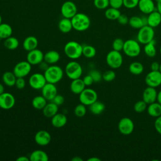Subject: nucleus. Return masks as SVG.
Returning a JSON list of instances; mask_svg holds the SVG:
<instances>
[{
  "label": "nucleus",
  "instance_id": "1",
  "mask_svg": "<svg viewBox=\"0 0 161 161\" xmlns=\"http://www.w3.org/2000/svg\"><path fill=\"white\" fill-rule=\"evenodd\" d=\"M71 21L73 29L78 31L87 30L91 25L89 17L82 13H77L72 18Z\"/></svg>",
  "mask_w": 161,
  "mask_h": 161
},
{
  "label": "nucleus",
  "instance_id": "2",
  "mask_svg": "<svg viewBox=\"0 0 161 161\" xmlns=\"http://www.w3.org/2000/svg\"><path fill=\"white\" fill-rule=\"evenodd\" d=\"M64 50L65 55L70 59H77L82 55V45L75 41L68 42Z\"/></svg>",
  "mask_w": 161,
  "mask_h": 161
},
{
  "label": "nucleus",
  "instance_id": "3",
  "mask_svg": "<svg viewBox=\"0 0 161 161\" xmlns=\"http://www.w3.org/2000/svg\"><path fill=\"white\" fill-rule=\"evenodd\" d=\"M43 74L47 82L55 84L62 80L64 72L62 68L58 65H50L44 71Z\"/></svg>",
  "mask_w": 161,
  "mask_h": 161
},
{
  "label": "nucleus",
  "instance_id": "4",
  "mask_svg": "<svg viewBox=\"0 0 161 161\" xmlns=\"http://www.w3.org/2000/svg\"><path fill=\"white\" fill-rule=\"evenodd\" d=\"M123 51L125 54L129 57H138L141 52L140 43L133 39H129L125 42Z\"/></svg>",
  "mask_w": 161,
  "mask_h": 161
},
{
  "label": "nucleus",
  "instance_id": "5",
  "mask_svg": "<svg viewBox=\"0 0 161 161\" xmlns=\"http://www.w3.org/2000/svg\"><path fill=\"white\" fill-rule=\"evenodd\" d=\"M155 31L153 28L145 25L140 28L137 33V41L143 45H145L150 43L154 40Z\"/></svg>",
  "mask_w": 161,
  "mask_h": 161
},
{
  "label": "nucleus",
  "instance_id": "6",
  "mask_svg": "<svg viewBox=\"0 0 161 161\" xmlns=\"http://www.w3.org/2000/svg\"><path fill=\"white\" fill-rule=\"evenodd\" d=\"M106 61L109 67L116 69L122 65L123 58L120 52L113 50L109 52L106 55Z\"/></svg>",
  "mask_w": 161,
  "mask_h": 161
},
{
  "label": "nucleus",
  "instance_id": "7",
  "mask_svg": "<svg viewBox=\"0 0 161 161\" xmlns=\"http://www.w3.org/2000/svg\"><path fill=\"white\" fill-rule=\"evenodd\" d=\"M65 72L69 79L74 80L80 77L82 74V68L77 62L71 61L67 64L65 67Z\"/></svg>",
  "mask_w": 161,
  "mask_h": 161
},
{
  "label": "nucleus",
  "instance_id": "8",
  "mask_svg": "<svg viewBox=\"0 0 161 161\" xmlns=\"http://www.w3.org/2000/svg\"><path fill=\"white\" fill-rule=\"evenodd\" d=\"M79 95L80 103L86 106H89L97 100V92L91 88H85Z\"/></svg>",
  "mask_w": 161,
  "mask_h": 161
},
{
  "label": "nucleus",
  "instance_id": "9",
  "mask_svg": "<svg viewBox=\"0 0 161 161\" xmlns=\"http://www.w3.org/2000/svg\"><path fill=\"white\" fill-rule=\"evenodd\" d=\"M135 125L131 119L128 117L122 118L118 122V129L120 133L123 135H129L134 130Z\"/></svg>",
  "mask_w": 161,
  "mask_h": 161
},
{
  "label": "nucleus",
  "instance_id": "10",
  "mask_svg": "<svg viewBox=\"0 0 161 161\" xmlns=\"http://www.w3.org/2000/svg\"><path fill=\"white\" fill-rule=\"evenodd\" d=\"M31 70V65L27 61L18 62L13 69V73L16 77H25L28 75Z\"/></svg>",
  "mask_w": 161,
  "mask_h": 161
},
{
  "label": "nucleus",
  "instance_id": "11",
  "mask_svg": "<svg viewBox=\"0 0 161 161\" xmlns=\"http://www.w3.org/2000/svg\"><path fill=\"white\" fill-rule=\"evenodd\" d=\"M29 85L33 89H42L47 82L44 74L41 73H34L29 78Z\"/></svg>",
  "mask_w": 161,
  "mask_h": 161
},
{
  "label": "nucleus",
  "instance_id": "12",
  "mask_svg": "<svg viewBox=\"0 0 161 161\" xmlns=\"http://www.w3.org/2000/svg\"><path fill=\"white\" fill-rule=\"evenodd\" d=\"M60 12L64 18L71 19L77 13V8L74 2L67 1L62 4Z\"/></svg>",
  "mask_w": 161,
  "mask_h": 161
},
{
  "label": "nucleus",
  "instance_id": "13",
  "mask_svg": "<svg viewBox=\"0 0 161 161\" xmlns=\"http://www.w3.org/2000/svg\"><path fill=\"white\" fill-rule=\"evenodd\" d=\"M146 84L148 86L156 88L161 85V72L151 70L148 72L145 79Z\"/></svg>",
  "mask_w": 161,
  "mask_h": 161
},
{
  "label": "nucleus",
  "instance_id": "14",
  "mask_svg": "<svg viewBox=\"0 0 161 161\" xmlns=\"http://www.w3.org/2000/svg\"><path fill=\"white\" fill-rule=\"evenodd\" d=\"M44 53L39 49H34L28 52L26 55V60L31 65H35L40 64L43 61Z\"/></svg>",
  "mask_w": 161,
  "mask_h": 161
},
{
  "label": "nucleus",
  "instance_id": "15",
  "mask_svg": "<svg viewBox=\"0 0 161 161\" xmlns=\"http://www.w3.org/2000/svg\"><path fill=\"white\" fill-rule=\"evenodd\" d=\"M15 97L9 92H3L0 94V108L3 109H10L15 104Z\"/></svg>",
  "mask_w": 161,
  "mask_h": 161
},
{
  "label": "nucleus",
  "instance_id": "16",
  "mask_svg": "<svg viewBox=\"0 0 161 161\" xmlns=\"http://www.w3.org/2000/svg\"><path fill=\"white\" fill-rule=\"evenodd\" d=\"M42 95L47 100L51 101L53 97L58 94L57 88L55 84L47 82L45 85L42 87Z\"/></svg>",
  "mask_w": 161,
  "mask_h": 161
},
{
  "label": "nucleus",
  "instance_id": "17",
  "mask_svg": "<svg viewBox=\"0 0 161 161\" xmlns=\"http://www.w3.org/2000/svg\"><path fill=\"white\" fill-rule=\"evenodd\" d=\"M52 140L50 133L46 130H39L35 135V142L40 146H46L48 145Z\"/></svg>",
  "mask_w": 161,
  "mask_h": 161
},
{
  "label": "nucleus",
  "instance_id": "18",
  "mask_svg": "<svg viewBox=\"0 0 161 161\" xmlns=\"http://www.w3.org/2000/svg\"><path fill=\"white\" fill-rule=\"evenodd\" d=\"M157 93L155 88L148 86L143 92L142 100H143L147 104L155 102L157 101Z\"/></svg>",
  "mask_w": 161,
  "mask_h": 161
},
{
  "label": "nucleus",
  "instance_id": "19",
  "mask_svg": "<svg viewBox=\"0 0 161 161\" xmlns=\"http://www.w3.org/2000/svg\"><path fill=\"white\" fill-rule=\"evenodd\" d=\"M138 9L145 14H148L156 10V6L153 0H139Z\"/></svg>",
  "mask_w": 161,
  "mask_h": 161
},
{
  "label": "nucleus",
  "instance_id": "20",
  "mask_svg": "<svg viewBox=\"0 0 161 161\" xmlns=\"http://www.w3.org/2000/svg\"><path fill=\"white\" fill-rule=\"evenodd\" d=\"M51 118L52 125L57 128H60L64 126L67 122V116L62 113H57Z\"/></svg>",
  "mask_w": 161,
  "mask_h": 161
},
{
  "label": "nucleus",
  "instance_id": "21",
  "mask_svg": "<svg viewBox=\"0 0 161 161\" xmlns=\"http://www.w3.org/2000/svg\"><path fill=\"white\" fill-rule=\"evenodd\" d=\"M161 24V14L157 11L155 10L151 13L148 14L147 16V25L155 28Z\"/></svg>",
  "mask_w": 161,
  "mask_h": 161
},
{
  "label": "nucleus",
  "instance_id": "22",
  "mask_svg": "<svg viewBox=\"0 0 161 161\" xmlns=\"http://www.w3.org/2000/svg\"><path fill=\"white\" fill-rule=\"evenodd\" d=\"M85 88L86 85L84 84L83 80L80 78L72 80L70 85V89L72 93L79 94Z\"/></svg>",
  "mask_w": 161,
  "mask_h": 161
},
{
  "label": "nucleus",
  "instance_id": "23",
  "mask_svg": "<svg viewBox=\"0 0 161 161\" xmlns=\"http://www.w3.org/2000/svg\"><path fill=\"white\" fill-rule=\"evenodd\" d=\"M38 45V39L34 36H28L23 41V48L27 51H31L36 49Z\"/></svg>",
  "mask_w": 161,
  "mask_h": 161
},
{
  "label": "nucleus",
  "instance_id": "24",
  "mask_svg": "<svg viewBox=\"0 0 161 161\" xmlns=\"http://www.w3.org/2000/svg\"><path fill=\"white\" fill-rule=\"evenodd\" d=\"M58 106L51 101L50 103H47V104L43 108L42 112L45 117L52 118L55 114L58 113Z\"/></svg>",
  "mask_w": 161,
  "mask_h": 161
},
{
  "label": "nucleus",
  "instance_id": "25",
  "mask_svg": "<svg viewBox=\"0 0 161 161\" xmlns=\"http://www.w3.org/2000/svg\"><path fill=\"white\" fill-rule=\"evenodd\" d=\"M147 111L148 114L153 118L161 116V104L158 102H153L147 106Z\"/></svg>",
  "mask_w": 161,
  "mask_h": 161
},
{
  "label": "nucleus",
  "instance_id": "26",
  "mask_svg": "<svg viewBox=\"0 0 161 161\" xmlns=\"http://www.w3.org/2000/svg\"><path fill=\"white\" fill-rule=\"evenodd\" d=\"M60 55L56 50H50L44 54L43 60L48 64H54L59 61Z\"/></svg>",
  "mask_w": 161,
  "mask_h": 161
},
{
  "label": "nucleus",
  "instance_id": "27",
  "mask_svg": "<svg viewBox=\"0 0 161 161\" xmlns=\"http://www.w3.org/2000/svg\"><path fill=\"white\" fill-rule=\"evenodd\" d=\"M30 161H47L48 160V154L42 150H35L33 151L30 156Z\"/></svg>",
  "mask_w": 161,
  "mask_h": 161
},
{
  "label": "nucleus",
  "instance_id": "28",
  "mask_svg": "<svg viewBox=\"0 0 161 161\" xmlns=\"http://www.w3.org/2000/svg\"><path fill=\"white\" fill-rule=\"evenodd\" d=\"M58 27L59 30L64 33H67L70 32L73 28L71 19L63 18L61 19L58 24Z\"/></svg>",
  "mask_w": 161,
  "mask_h": 161
},
{
  "label": "nucleus",
  "instance_id": "29",
  "mask_svg": "<svg viewBox=\"0 0 161 161\" xmlns=\"http://www.w3.org/2000/svg\"><path fill=\"white\" fill-rule=\"evenodd\" d=\"M16 76L13 72L6 71L2 75V80L5 85L8 87H13L15 85Z\"/></svg>",
  "mask_w": 161,
  "mask_h": 161
},
{
  "label": "nucleus",
  "instance_id": "30",
  "mask_svg": "<svg viewBox=\"0 0 161 161\" xmlns=\"http://www.w3.org/2000/svg\"><path fill=\"white\" fill-rule=\"evenodd\" d=\"M47 103V100L42 96H36L33 97L31 101L33 107L36 109H43Z\"/></svg>",
  "mask_w": 161,
  "mask_h": 161
},
{
  "label": "nucleus",
  "instance_id": "31",
  "mask_svg": "<svg viewBox=\"0 0 161 161\" xmlns=\"http://www.w3.org/2000/svg\"><path fill=\"white\" fill-rule=\"evenodd\" d=\"M13 28L8 23H2L0 25V38L6 39L12 35Z\"/></svg>",
  "mask_w": 161,
  "mask_h": 161
},
{
  "label": "nucleus",
  "instance_id": "32",
  "mask_svg": "<svg viewBox=\"0 0 161 161\" xmlns=\"http://www.w3.org/2000/svg\"><path fill=\"white\" fill-rule=\"evenodd\" d=\"M121 12L119 9L114 8L112 7L108 8L106 9L104 12L105 17L109 20H116L118 19L121 14Z\"/></svg>",
  "mask_w": 161,
  "mask_h": 161
},
{
  "label": "nucleus",
  "instance_id": "33",
  "mask_svg": "<svg viewBox=\"0 0 161 161\" xmlns=\"http://www.w3.org/2000/svg\"><path fill=\"white\" fill-rule=\"evenodd\" d=\"M89 106V111H91V113L96 115L100 114L104 111L105 109L104 104L103 103L98 101L97 100L94 102L93 103H92Z\"/></svg>",
  "mask_w": 161,
  "mask_h": 161
},
{
  "label": "nucleus",
  "instance_id": "34",
  "mask_svg": "<svg viewBox=\"0 0 161 161\" xmlns=\"http://www.w3.org/2000/svg\"><path fill=\"white\" fill-rule=\"evenodd\" d=\"M128 70L131 74L137 75L142 74L144 67L142 63L139 62H133L130 64Z\"/></svg>",
  "mask_w": 161,
  "mask_h": 161
},
{
  "label": "nucleus",
  "instance_id": "35",
  "mask_svg": "<svg viewBox=\"0 0 161 161\" xmlns=\"http://www.w3.org/2000/svg\"><path fill=\"white\" fill-rule=\"evenodd\" d=\"M4 47L10 50H13L16 49L19 46V40L14 36H9L4 39Z\"/></svg>",
  "mask_w": 161,
  "mask_h": 161
},
{
  "label": "nucleus",
  "instance_id": "36",
  "mask_svg": "<svg viewBox=\"0 0 161 161\" xmlns=\"http://www.w3.org/2000/svg\"><path fill=\"white\" fill-rule=\"evenodd\" d=\"M144 52L147 56L148 57H154L157 54V50L155 46V41L154 40L145 45L143 48Z\"/></svg>",
  "mask_w": 161,
  "mask_h": 161
},
{
  "label": "nucleus",
  "instance_id": "37",
  "mask_svg": "<svg viewBox=\"0 0 161 161\" xmlns=\"http://www.w3.org/2000/svg\"><path fill=\"white\" fill-rule=\"evenodd\" d=\"M128 24L133 28L138 29V30L142 26H145L143 23L142 17H140L138 16H131L130 18H129Z\"/></svg>",
  "mask_w": 161,
  "mask_h": 161
},
{
  "label": "nucleus",
  "instance_id": "38",
  "mask_svg": "<svg viewBox=\"0 0 161 161\" xmlns=\"http://www.w3.org/2000/svg\"><path fill=\"white\" fill-rule=\"evenodd\" d=\"M96 54V48L89 45H82V55L86 58H93Z\"/></svg>",
  "mask_w": 161,
  "mask_h": 161
},
{
  "label": "nucleus",
  "instance_id": "39",
  "mask_svg": "<svg viewBox=\"0 0 161 161\" xmlns=\"http://www.w3.org/2000/svg\"><path fill=\"white\" fill-rule=\"evenodd\" d=\"M86 105L80 103L79 104H77L75 108H74V114L77 117L79 118H82L83 116H85V114H86Z\"/></svg>",
  "mask_w": 161,
  "mask_h": 161
},
{
  "label": "nucleus",
  "instance_id": "40",
  "mask_svg": "<svg viewBox=\"0 0 161 161\" xmlns=\"http://www.w3.org/2000/svg\"><path fill=\"white\" fill-rule=\"evenodd\" d=\"M147 104L143 100L138 101L136 102L133 106L134 111L136 113H138L144 112L147 109Z\"/></svg>",
  "mask_w": 161,
  "mask_h": 161
},
{
  "label": "nucleus",
  "instance_id": "41",
  "mask_svg": "<svg viewBox=\"0 0 161 161\" xmlns=\"http://www.w3.org/2000/svg\"><path fill=\"white\" fill-rule=\"evenodd\" d=\"M93 4L98 9H106L109 6V0H94Z\"/></svg>",
  "mask_w": 161,
  "mask_h": 161
},
{
  "label": "nucleus",
  "instance_id": "42",
  "mask_svg": "<svg viewBox=\"0 0 161 161\" xmlns=\"http://www.w3.org/2000/svg\"><path fill=\"white\" fill-rule=\"evenodd\" d=\"M124 43H125V42H123V40L121 38H117L114 39L113 40V44H112L113 49L116 51H118V52L123 50Z\"/></svg>",
  "mask_w": 161,
  "mask_h": 161
},
{
  "label": "nucleus",
  "instance_id": "43",
  "mask_svg": "<svg viewBox=\"0 0 161 161\" xmlns=\"http://www.w3.org/2000/svg\"><path fill=\"white\" fill-rule=\"evenodd\" d=\"M116 78V73L113 70H106L103 74V79L106 82H111Z\"/></svg>",
  "mask_w": 161,
  "mask_h": 161
},
{
  "label": "nucleus",
  "instance_id": "44",
  "mask_svg": "<svg viewBox=\"0 0 161 161\" xmlns=\"http://www.w3.org/2000/svg\"><path fill=\"white\" fill-rule=\"evenodd\" d=\"M93 79L94 82H98L103 79V74L97 70H91L89 74Z\"/></svg>",
  "mask_w": 161,
  "mask_h": 161
},
{
  "label": "nucleus",
  "instance_id": "45",
  "mask_svg": "<svg viewBox=\"0 0 161 161\" xmlns=\"http://www.w3.org/2000/svg\"><path fill=\"white\" fill-rule=\"evenodd\" d=\"M139 0H123V6L127 9H133L138 6Z\"/></svg>",
  "mask_w": 161,
  "mask_h": 161
},
{
  "label": "nucleus",
  "instance_id": "46",
  "mask_svg": "<svg viewBox=\"0 0 161 161\" xmlns=\"http://www.w3.org/2000/svg\"><path fill=\"white\" fill-rule=\"evenodd\" d=\"M110 7L120 9L123 6V0H109Z\"/></svg>",
  "mask_w": 161,
  "mask_h": 161
},
{
  "label": "nucleus",
  "instance_id": "47",
  "mask_svg": "<svg viewBox=\"0 0 161 161\" xmlns=\"http://www.w3.org/2000/svg\"><path fill=\"white\" fill-rule=\"evenodd\" d=\"M14 86L17 89H23L26 86V82L24 77H17Z\"/></svg>",
  "mask_w": 161,
  "mask_h": 161
},
{
  "label": "nucleus",
  "instance_id": "48",
  "mask_svg": "<svg viewBox=\"0 0 161 161\" xmlns=\"http://www.w3.org/2000/svg\"><path fill=\"white\" fill-rule=\"evenodd\" d=\"M51 101L57 104V106H60L64 103V97H63V96L57 94Z\"/></svg>",
  "mask_w": 161,
  "mask_h": 161
},
{
  "label": "nucleus",
  "instance_id": "49",
  "mask_svg": "<svg viewBox=\"0 0 161 161\" xmlns=\"http://www.w3.org/2000/svg\"><path fill=\"white\" fill-rule=\"evenodd\" d=\"M154 127L157 132L161 135V116L156 118L154 122Z\"/></svg>",
  "mask_w": 161,
  "mask_h": 161
},
{
  "label": "nucleus",
  "instance_id": "50",
  "mask_svg": "<svg viewBox=\"0 0 161 161\" xmlns=\"http://www.w3.org/2000/svg\"><path fill=\"white\" fill-rule=\"evenodd\" d=\"M118 21L120 25H125L126 24L128 23V21H129V18H128V16L124 14H121L120 16H119V18H118Z\"/></svg>",
  "mask_w": 161,
  "mask_h": 161
},
{
  "label": "nucleus",
  "instance_id": "51",
  "mask_svg": "<svg viewBox=\"0 0 161 161\" xmlns=\"http://www.w3.org/2000/svg\"><path fill=\"white\" fill-rule=\"evenodd\" d=\"M83 81H84V84L86 85V86H91L93 84L94 82V80H93V79L92 78V77L88 74L87 75H86L85 77H84L83 78Z\"/></svg>",
  "mask_w": 161,
  "mask_h": 161
},
{
  "label": "nucleus",
  "instance_id": "52",
  "mask_svg": "<svg viewBox=\"0 0 161 161\" xmlns=\"http://www.w3.org/2000/svg\"><path fill=\"white\" fill-rule=\"evenodd\" d=\"M150 69L153 71H158L160 69V64L157 62H153L150 65Z\"/></svg>",
  "mask_w": 161,
  "mask_h": 161
},
{
  "label": "nucleus",
  "instance_id": "53",
  "mask_svg": "<svg viewBox=\"0 0 161 161\" xmlns=\"http://www.w3.org/2000/svg\"><path fill=\"white\" fill-rule=\"evenodd\" d=\"M17 161H30V158L28 157L27 156L23 155V156H19L16 158Z\"/></svg>",
  "mask_w": 161,
  "mask_h": 161
},
{
  "label": "nucleus",
  "instance_id": "54",
  "mask_svg": "<svg viewBox=\"0 0 161 161\" xmlns=\"http://www.w3.org/2000/svg\"><path fill=\"white\" fill-rule=\"evenodd\" d=\"M156 10L161 14V0H157V1Z\"/></svg>",
  "mask_w": 161,
  "mask_h": 161
},
{
  "label": "nucleus",
  "instance_id": "55",
  "mask_svg": "<svg viewBox=\"0 0 161 161\" xmlns=\"http://www.w3.org/2000/svg\"><path fill=\"white\" fill-rule=\"evenodd\" d=\"M87 160V161H101V159L96 157H90Z\"/></svg>",
  "mask_w": 161,
  "mask_h": 161
},
{
  "label": "nucleus",
  "instance_id": "56",
  "mask_svg": "<svg viewBox=\"0 0 161 161\" xmlns=\"http://www.w3.org/2000/svg\"><path fill=\"white\" fill-rule=\"evenodd\" d=\"M157 101L158 103H159L161 104V90L157 93Z\"/></svg>",
  "mask_w": 161,
  "mask_h": 161
},
{
  "label": "nucleus",
  "instance_id": "57",
  "mask_svg": "<svg viewBox=\"0 0 161 161\" xmlns=\"http://www.w3.org/2000/svg\"><path fill=\"white\" fill-rule=\"evenodd\" d=\"M142 21L144 25H147V16H142Z\"/></svg>",
  "mask_w": 161,
  "mask_h": 161
},
{
  "label": "nucleus",
  "instance_id": "58",
  "mask_svg": "<svg viewBox=\"0 0 161 161\" xmlns=\"http://www.w3.org/2000/svg\"><path fill=\"white\" fill-rule=\"evenodd\" d=\"M82 160H82L80 157H77V156L72 158V161H82Z\"/></svg>",
  "mask_w": 161,
  "mask_h": 161
},
{
  "label": "nucleus",
  "instance_id": "59",
  "mask_svg": "<svg viewBox=\"0 0 161 161\" xmlns=\"http://www.w3.org/2000/svg\"><path fill=\"white\" fill-rule=\"evenodd\" d=\"M3 92H4V87L3 84L0 83V94H3Z\"/></svg>",
  "mask_w": 161,
  "mask_h": 161
},
{
  "label": "nucleus",
  "instance_id": "60",
  "mask_svg": "<svg viewBox=\"0 0 161 161\" xmlns=\"http://www.w3.org/2000/svg\"><path fill=\"white\" fill-rule=\"evenodd\" d=\"M2 23V17H1V15L0 14V25Z\"/></svg>",
  "mask_w": 161,
  "mask_h": 161
},
{
  "label": "nucleus",
  "instance_id": "61",
  "mask_svg": "<svg viewBox=\"0 0 161 161\" xmlns=\"http://www.w3.org/2000/svg\"><path fill=\"white\" fill-rule=\"evenodd\" d=\"M159 71L161 72V64H160V69H159Z\"/></svg>",
  "mask_w": 161,
  "mask_h": 161
},
{
  "label": "nucleus",
  "instance_id": "62",
  "mask_svg": "<svg viewBox=\"0 0 161 161\" xmlns=\"http://www.w3.org/2000/svg\"><path fill=\"white\" fill-rule=\"evenodd\" d=\"M160 54H161V46H160Z\"/></svg>",
  "mask_w": 161,
  "mask_h": 161
},
{
  "label": "nucleus",
  "instance_id": "63",
  "mask_svg": "<svg viewBox=\"0 0 161 161\" xmlns=\"http://www.w3.org/2000/svg\"><path fill=\"white\" fill-rule=\"evenodd\" d=\"M1 38H0V43H1Z\"/></svg>",
  "mask_w": 161,
  "mask_h": 161
},
{
  "label": "nucleus",
  "instance_id": "64",
  "mask_svg": "<svg viewBox=\"0 0 161 161\" xmlns=\"http://www.w3.org/2000/svg\"><path fill=\"white\" fill-rule=\"evenodd\" d=\"M153 1H157V0H153Z\"/></svg>",
  "mask_w": 161,
  "mask_h": 161
}]
</instances>
